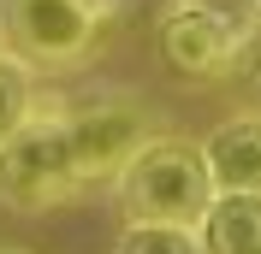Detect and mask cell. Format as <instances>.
Returning a JSON list of instances; mask_svg holds the SVG:
<instances>
[{
  "mask_svg": "<svg viewBox=\"0 0 261 254\" xmlns=\"http://www.w3.org/2000/svg\"><path fill=\"white\" fill-rule=\"evenodd\" d=\"M113 183H119L125 225H190L196 231L214 201L196 142H178V136H148Z\"/></svg>",
  "mask_w": 261,
  "mask_h": 254,
  "instance_id": "1",
  "label": "cell"
},
{
  "mask_svg": "<svg viewBox=\"0 0 261 254\" xmlns=\"http://www.w3.org/2000/svg\"><path fill=\"white\" fill-rule=\"evenodd\" d=\"M65 195H77L71 148H65V101H30L24 124L0 142V201L12 213H48Z\"/></svg>",
  "mask_w": 261,
  "mask_h": 254,
  "instance_id": "2",
  "label": "cell"
},
{
  "mask_svg": "<svg viewBox=\"0 0 261 254\" xmlns=\"http://www.w3.org/2000/svg\"><path fill=\"white\" fill-rule=\"evenodd\" d=\"M101 36V18L89 0H0V42L18 65H42V71H60V65L89 59Z\"/></svg>",
  "mask_w": 261,
  "mask_h": 254,
  "instance_id": "3",
  "label": "cell"
},
{
  "mask_svg": "<svg viewBox=\"0 0 261 254\" xmlns=\"http://www.w3.org/2000/svg\"><path fill=\"white\" fill-rule=\"evenodd\" d=\"M148 124H154V118H148L137 101H125V95L65 107V148H71V177H77V189L113 183L130 166V154L154 136Z\"/></svg>",
  "mask_w": 261,
  "mask_h": 254,
  "instance_id": "4",
  "label": "cell"
},
{
  "mask_svg": "<svg viewBox=\"0 0 261 254\" xmlns=\"http://www.w3.org/2000/svg\"><path fill=\"white\" fill-rule=\"evenodd\" d=\"M238 42H244L238 18L220 12L214 0H178V6L161 18V53H166V65H172L178 77H190V83L231 71Z\"/></svg>",
  "mask_w": 261,
  "mask_h": 254,
  "instance_id": "5",
  "label": "cell"
},
{
  "mask_svg": "<svg viewBox=\"0 0 261 254\" xmlns=\"http://www.w3.org/2000/svg\"><path fill=\"white\" fill-rule=\"evenodd\" d=\"M196 154L208 166L214 195H261V112H231L202 136Z\"/></svg>",
  "mask_w": 261,
  "mask_h": 254,
  "instance_id": "6",
  "label": "cell"
},
{
  "mask_svg": "<svg viewBox=\"0 0 261 254\" xmlns=\"http://www.w3.org/2000/svg\"><path fill=\"white\" fill-rule=\"evenodd\" d=\"M196 242L202 254H261V195H214Z\"/></svg>",
  "mask_w": 261,
  "mask_h": 254,
  "instance_id": "7",
  "label": "cell"
},
{
  "mask_svg": "<svg viewBox=\"0 0 261 254\" xmlns=\"http://www.w3.org/2000/svg\"><path fill=\"white\" fill-rule=\"evenodd\" d=\"M113 254H202L190 225H125Z\"/></svg>",
  "mask_w": 261,
  "mask_h": 254,
  "instance_id": "8",
  "label": "cell"
},
{
  "mask_svg": "<svg viewBox=\"0 0 261 254\" xmlns=\"http://www.w3.org/2000/svg\"><path fill=\"white\" fill-rule=\"evenodd\" d=\"M30 101H36V89H30V65H18L12 53H0V142L24 124Z\"/></svg>",
  "mask_w": 261,
  "mask_h": 254,
  "instance_id": "9",
  "label": "cell"
},
{
  "mask_svg": "<svg viewBox=\"0 0 261 254\" xmlns=\"http://www.w3.org/2000/svg\"><path fill=\"white\" fill-rule=\"evenodd\" d=\"M231 71H238V77H244L249 89L261 95V24H255V30H244V42H238V59H231Z\"/></svg>",
  "mask_w": 261,
  "mask_h": 254,
  "instance_id": "10",
  "label": "cell"
},
{
  "mask_svg": "<svg viewBox=\"0 0 261 254\" xmlns=\"http://www.w3.org/2000/svg\"><path fill=\"white\" fill-rule=\"evenodd\" d=\"M89 6H95V18H107V12L119 6V0H89Z\"/></svg>",
  "mask_w": 261,
  "mask_h": 254,
  "instance_id": "11",
  "label": "cell"
},
{
  "mask_svg": "<svg viewBox=\"0 0 261 254\" xmlns=\"http://www.w3.org/2000/svg\"><path fill=\"white\" fill-rule=\"evenodd\" d=\"M0 254H30V248H18V242H0Z\"/></svg>",
  "mask_w": 261,
  "mask_h": 254,
  "instance_id": "12",
  "label": "cell"
}]
</instances>
